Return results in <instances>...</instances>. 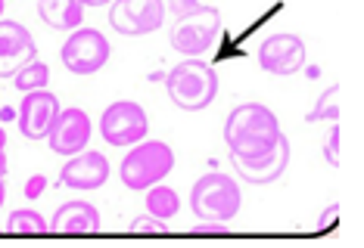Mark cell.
<instances>
[{
    "instance_id": "obj_1",
    "label": "cell",
    "mask_w": 364,
    "mask_h": 248,
    "mask_svg": "<svg viewBox=\"0 0 364 248\" xmlns=\"http://www.w3.org/2000/svg\"><path fill=\"white\" fill-rule=\"evenodd\" d=\"M280 134V121L277 115L262 103H243L228 115L225 121V143L230 149V155H262L268 149L277 146Z\"/></svg>"
},
{
    "instance_id": "obj_2",
    "label": "cell",
    "mask_w": 364,
    "mask_h": 248,
    "mask_svg": "<svg viewBox=\"0 0 364 248\" xmlns=\"http://www.w3.org/2000/svg\"><path fill=\"white\" fill-rule=\"evenodd\" d=\"M165 87H168V96L178 109L200 112L209 109L218 96V74L209 62H203V56H187L184 62H178L165 74Z\"/></svg>"
},
{
    "instance_id": "obj_3",
    "label": "cell",
    "mask_w": 364,
    "mask_h": 248,
    "mask_svg": "<svg viewBox=\"0 0 364 248\" xmlns=\"http://www.w3.org/2000/svg\"><path fill=\"white\" fill-rule=\"evenodd\" d=\"M240 205H243V196H240V186L230 174L209 171L190 189V208L200 220L230 223L240 214Z\"/></svg>"
},
{
    "instance_id": "obj_4",
    "label": "cell",
    "mask_w": 364,
    "mask_h": 248,
    "mask_svg": "<svg viewBox=\"0 0 364 248\" xmlns=\"http://www.w3.org/2000/svg\"><path fill=\"white\" fill-rule=\"evenodd\" d=\"M175 168V152L162 140H140L134 149L122 159V184L134 193H144L156 184H162Z\"/></svg>"
},
{
    "instance_id": "obj_5",
    "label": "cell",
    "mask_w": 364,
    "mask_h": 248,
    "mask_svg": "<svg viewBox=\"0 0 364 248\" xmlns=\"http://www.w3.org/2000/svg\"><path fill=\"white\" fill-rule=\"evenodd\" d=\"M221 31V13L215 6H196L184 16H178L175 25L168 31V40L178 53L184 56H203L205 50H212L215 38Z\"/></svg>"
},
{
    "instance_id": "obj_6",
    "label": "cell",
    "mask_w": 364,
    "mask_h": 248,
    "mask_svg": "<svg viewBox=\"0 0 364 248\" xmlns=\"http://www.w3.org/2000/svg\"><path fill=\"white\" fill-rule=\"evenodd\" d=\"M109 40L97 28H75L63 44V65L72 74H94L109 62Z\"/></svg>"
},
{
    "instance_id": "obj_7",
    "label": "cell",
    "mask_w": 364,
    "mask_h": 248,
    "mask_svg": "<svg viewBox=\"0 0 364 248\" xmlns=\"http://www.w3.org/2000/svg\"><path fill=\"white\" fill-rule=\"evenodd\" d=\"M150 121H146L144 106L131 103V99H119L100 118V134L109 146H134L146 137Z\"/></svg>"
},
{
    "instance_id": "obj_8",
    "label": "cell",
    "mask_w": 364,
    "mask_h": 248,
    "mask_svg": "<svg viewBox=\"0 0 364 248\" xmlns=\"http://www.w3.org/2000/svg\"><path fill=\"white\" fill-rule=\"evenodd\" d=\"M165 22V4L162 0H112L109 6V25L119 35L140 38L162 28Z\"/></svg>"
},
{
    "instance_id": "obj_9",
    "label": "cell",
    "mask_w": 364,
    "mask_h": 248,
    "mask_svg": "<svg viewBox=\"0 0 364 248\" xmlns=\"http://www.w3.org/2000/svg\"><path fill=\"white\" fill-rule=\"evenodd\" d=\"M287 164H289V140L287 137H280L277 146L268 149V152H262V155H250V159L230 155V168H234V174H240V177L252 186H268V184H274V180H280L287 171Z\"/></svg>"
},
{
    "instance_id": "obj_10",
    "label": "cell",
    "mask_w": 364,
    "mask_h": 248,
    "mask_svg": "<svg viewBox=\"0 0 364 248\" xmlns=\"http://www.w3.org/2000/svg\"><path fill=\"white\" fill-rule=\"evenodd\" d=\"M259 65L268 74L289 78L305 69V40L299 35H271L259 47Z\"/></svg>"
},
{
    "instance_id": "obj_11",
    "label": "cell",
    "mask_w": 364,
    "mask_h": 248,
    "mask_svg": "<svg viewBox=\"0 0 364 248\" xmlns=\"http://www.w3.org/2000/svg\"><path fill=\"white\" fill-rule=\"evenodd\" d=\"M38 60V44L22 22L0 19V78H13L19 69Z\"/></svg>"
},
{
    "instance_id": "obj_12",
    "label": "cell",
    "mask_w": 364,
    "mask_h": 248,
    "mask_svg": "<svg viewBox=\"0 0 364 248\" xmlns=\"http://www.w3.org/2000/svg\"><path fill=\"white\" fill-rule=\"evenodd\" d=\"M90 134H94L90 115L85 109H75V106H72V109H60L47 140H50V149L56 155H78L87 149Z\"/></svg>"
},
{
    "instance_id": "obj_13",
    "label": "cell",
    "mask_w": 364,
    "mask_h": 248,
    "mask_svg": "<svg viewBox=\"0 0 364 248\" xmlns=\"http://www.w3.org/2000/svg\"><path fill=\"white\" fill-rule=\"evenodd\" d=\"M106 180H109V159L100 152L69 155V162L60 171V184L65 189H78V193H94Z\"/></svg>"
},
{
    "instance_id": "obj_14",
    "label": "cell",
    "mask_w": 364,
    "mask_h": 248,
    "mask_svg": "<svg viewBox=\"0 0 364 248\" xmlns=\"http://www.w3.org/2000/svg\"><path fill=\"white\" fill-rule=\"evenodd\" d=\"M60 109H63L60 99H56L47 87L26 94V99H22V106H19V130H22V137L44 140L47 134H50V128H53Z\"/></svg>"
},
{
    "instance_id": "obj_15",
    "label": "cell",
    "mask_w": 364,
    "mask_h": 248,
    "mask_svg": "<svg viewBox=\"0 0 364 248\" xmlns=\"http://www.w3.org/2000/svg\"><path fill=\"white\" fill-rule=\"evenodd\" d=\"M97 230H100V211L90 202H65L50 220V233L60 236H90Z\"/></svg>"
},
{
    "instance_id": "obj_16",
    "label": "cell",
    "mask_w": 364,
    "mask_h": 248,
    "mask_svg": "<svg viewBox=\"0 0 364 248\" xmlns=\"http://www.w3.org/2000/svg\"><path fill=\"white\" fill-rule=\"evenodd\" d=\"M38 16L56 31H75L85 19L81 0H38Z\"/></svg>"
},
{
    "instance_id": "obj_17",
    "label": "cell",
    "mask_w": 364,
    "mask_h": 248,
    "mask_svg": "<svg viewBox=\"0 0 364 248\" xmlns=\"http://www.w3.org/2000/svg\"><path fill=\"white\" fill-rule=\"evenodd\" d=\"M6 227H10L13 236H47L50 233V223L35 208H16L10 218H6Z\"/></svg>"
},
{
    "instance_id": "obj_18",
    "label": "cell",
    "mask_w": 364,
    "mask_h": 248,
    "mask_svg": "<svg viewBox=\"0 0 364 248\" xmlns=\"http://www.w3.org/2000/svg\"><path fill=\"white\" fill-rule=\"evenodd\" d=\"M146 211L156 214L159 220H171L181 211V198H178V193L171 186L156 184V186L146 189Z\"/></svg>"
},
{
    "instance_id": "obj_19",
    "label": "cell",
    "mask_w": 364,
    "mask_h": 248,
    "mask_svg": "<svg viewBox=\"0 0 364 248\" xmlns=\"http://www.w3.org/2000/svg\"><path fill=\"white\" fill-rule=\"evenodd\" d=\"M13 81H16V87L22 90V94H31V90H44L47 87V81H50V69H47L44 62H28L26 69H19L13 74Z\"/></svg>"
},
{
    "instance_id": "obj_20",
    "label": "cell",
    "mask_w": 364,
    "mask_h": 248,
    "mask_svg": "<svg viewBox=\"0 0 364 248\" xmlns=\"http://www.w3.org/2000/svg\"><path fill=\"white\" fill-rule=\"evenodd\" d=\"M336 96H339V84H330L324 94L318 96V103H314V109L305 115L311 124H318V121H339V103H336Z\"/></svg>"
},
{
    "instance_id": "obj_21",
    "label": "cell",
    "mask_w": 364,
    "mask_h": 248,
    "mask_svg": "<svg viewBox=\"0 0 364 248\" xmlns=\"http://www.w3.org/2000/svg\"><path fill=\"white\" fill-rule=\"evenodd\" d=\"M131 236H168V223L146 211L131 220Z\"/></svg>"
},
{
    "instance_id": "obj_22",
    "label": "cell",
    "mask_w": 364,
    "mask_h": 248,
    "mask_svg": "<svg viewBox=\"0 0 364 248\" xmlns=\"http://www.w3.org/2000/svg\"><path fill=\"white\" fill-rule=\"evenodd\" d=\"M324 159L330 168H339V124L333 121L327 130V143H324Z\"/></svg>"
},
{
    "instance_id": "obj_23",
    "label": "cell",
    "mask_w": 364,
    "mask_h": 248,
    "mask_svg": "<svg viewBox=\"0 0 364 248\" xmlns=\"http://www.w3.org/2000/svg\"><path fill=\"white\" fill-rule=\"evenodd\" d=\"M193 236L196 239H225L228 236V227H225V223L200 220V227H193Z\"/></svg>"
},
{
    "instance_id": "obj_24",
    "label": "cell",
    "mask_w": 364,
    "mask_h": 248,
    "mask_svg": "<svg viewBox=\"0 0 364 248\" xmlns=\"http://www.w3.org/2000/svg\"><path fill=\"white\" fill-rule=\"evenodd\" d=\"M162 4H165V13H171L178 19V16L196 10V6H200V0H162Z\"/></svg>"
},
{
    "instance_id": "obj_25",
    "label": "cell",
    "mask_w": 364,
    "mask_h": 248,
    "mask_svg": "<svg viewBox=\"0 0 364 248\" xmlns=\"http://www.w3.org/2000/svg\"><path fill=\"white\" fill-rule=\"evenodd\" d=\"M336 218H339V205H330L327 214H321V220H318V223H321L318 233H327V230H333V227H336V223H333Z\"/></svg>"
},
{
    "instance_id": "obj_26",
    "label": "cell",
    "mask_w": 364,
    "mask_h": 248,
    "mask_svg": "<svg viewBox=\"0 0 364 248\" xmlns=\"http://www.w3.org/2000/svg\"><path fill=\"white\" fill-rule=\"evenodd\" d=\"M44 186H47V180L41 177V174H38V177H31L28 186H26V198H38V193H41Z\"/></svg>"
},
{
    "instance_id": "obj_27",
    "label": "cell",
    "mask_w": 364,
    "mask_h": 248,
    "mask_svg": "<svg viewBox=\"0 0 364 248\" xmlns=\"http://www.w3.org/2000/svg\"><path fill=\"white\" fill-rule=\"evenodd\" d=\"M0 177H6V152L0 149Z\"/></svg>"
},
{
    "instance_id": "obj_28",
    "label": "cell",
    "mask_w": 364,
    "mask_h": 248,
    "mask_svg": "<svg viewBox=\"0 0 364 248\" xmlns=\"http://www.w3.org/2000/svg\"><path fill=\"white\" fill-rule=\"evenodd\" d=\"M85 6H103V4H112V0H81Z\"/></svg>"
},
{
    "instance_id": "obj_29",
    "label": "cell",
    "mask_w": 364,
    "mask_h": 248,
    "mask_svg": "<svg viewBox=\"0 0 364 248\" xmlns=\"http://www.w3.org/2000/svg\"><path fill=\"white\" fill-rule=\"evenodd\" d=\"M6 202V186H4V177H0V205Z\"/></svg>"
},
{
    "instance_id": "obj_30",
    "label": "cell",
    "mask_w": 364,
    "mask_h": 248,
    "mask_svg": "<svg viewBox=\"0 0 364 248\" xmlns=\"http://www.w3.org/2000/svg\"><path fill=\"white\" fill-rule=\"evenodd\" d=\"M0 149H6V130H4V124H0Z\"/></svg>"
},
{
    "instance_id": "obj_31",
    "label": "cell",
    "mask_w": 364,
    "mask_h": 248,
    "mask_svg": "<svg viewBox=\"0 0 364 248\" xmlns=\"http://www.w3.org/2000/svg\"><path fill=\"white\" fill-rule=\"evenodd\" d=\"M4 6H6V0H0V16H4Z\"/></svg>"
}]
</instances>
